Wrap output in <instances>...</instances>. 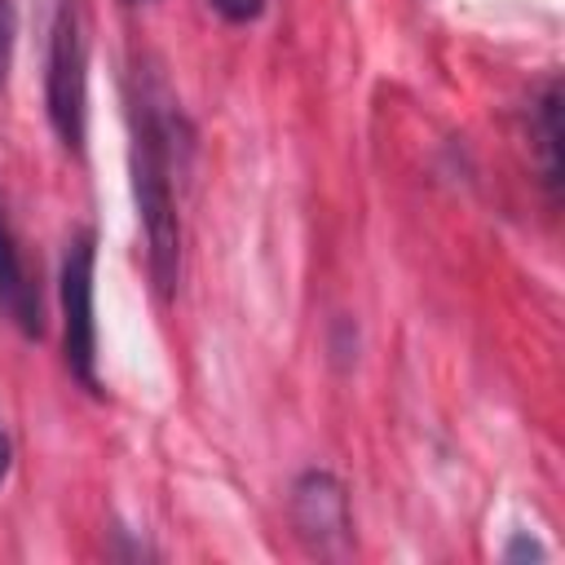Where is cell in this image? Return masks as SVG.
<instances>
[{
	"instance_id": "1",
	"label": "cell",
	"mask_w": 565,
	"mask_h": 565,
	"mask_svg": "<svg viewBox=\"0 0 565 565\" xmlns=\"http://www.w3.org/2000/svg\"><path fill=\"white\" fill-rule=\"evenodd\" d=\"M132 194L137 216L146 230V260L159 296L177 291L181 278V216H177V190H172V128L163 110L150 106V97L132 110Z\"/></svg>"
},
{
	"instance_id": "2",
	"label": "cell",
	"mask_w": 565,
	"mask_h": 565,
	"mask_svg": "<svg viewBox=\"0 0 565 565\" xmlns=\"http://www.w3.org/2000/svg\"><path fill=\"white\" fill-rule=\"evenodd\" d=\"M44 106L57 141L79 154L84 150V124H88V44L79 26L75 0L57 4L53 31H49V71H44Z\"/></svg>"
},
{
	"instance_id": "3",
	"label": "cell",
	"mask_w": 565,
	"mask_h": 565,
	"mask_svg": "<svg viewBox=\"0 0 565 565\" xmlns=\"http://www.w3.org/2000/svg\"><path fill=\"white\" fill-rule=\"evenodd\" d=\"M93 278H97V238H93V230H84L66 243V256H62V353H66V371L88 393H102Z\"/></svg>"
},
{
	"instance_id": "4",
	"label": "cell",
	"mask_w": 565,
	"mask_h": 565,
	"mask_svg": "<svg viewBox=\"0 0 565 565\" xmlns=\"http://www.w3.org/2000/svg\"><path fill=\"white\" fill-rule=\"evenodd\" d=\"M291 521L300 530V539L322 552V556H340L349 547V499L344 486L331 472H305L291 486Z\"/></svg>"
},
{
	"instance_id": "5",
	"label": "cell",
	"mask_w": 565,
	"mask_h": 565,
	"mask_svg": "<svg viewBox=\"0 0 565 565\" xmlns=\"http://www.w3.org/2000/svg\"><path fill=\"white\" fill-rule=\"evenodd\" d=\"M0 318L13 322L26 340L44 335L40 291L26 278V265H22V252H18V238H13L9 221H4V212H0Z\"/></svg>"
},
{
	"instance_id": "6",
	"label": "cell",
	"mask_w": 565,
	"mask_h": 565,
	"mask_svg": "<svg viewBox=\"0 0 565 565\" xmlns=\"http://www.w3.org/2000/svg\"><path fill=\"white\" fill-rule=\"evenodd\" d=\"M556 115H561V84L556 79H547V88H543V97H539V150H543V181L556 190V181H561V159H556V150H561V128H556Z\"/></svg>"
},
{
	"instance_id": "7",
	"label": "cell",
	"mask_w": 565,
	"mask_h": 565,
	"mask_svg": "<svg viewBox=\"0 0 565 565\" xmlns=\"http://www.w3.org/2000/svg\"><path fill=\"white\" fill-rule=\"evenodd\" d=\"M13 35H18V13H13V0H0V88H4L9 66H13Z\"/></svg>"
},
{
	"instance_id": "8",
	"label": "cell",
	"mask_w": 565,
	"mask_h": 565,
	"mask_svg": "<svg viewBox=\"0 0 565 565\" xmlns=\"http://www.w3.org/2000/svg\"><path fill=\"white\" fill-rule=\"evenodd\" d=\"M225 22H234V26H247V22H256L260 13H265V0H207Z\"/></svg>"
},
{
	"instance_id": "9",
	"label": "cell",
	"mask_w": 565,
	"mask_h": 565,
	"mask_svg": "<svg viewBox=\"0 0 565 565\" xmlns=\"http://www.w3.org/2000/svg\"><path fill=\"white\" fill-rule=\"evenodd\" d=\"M503 556H508V561H521V556H543V547H539L534 539H516V543H512Z\"/></svg>"
},
{
	"instance_id": "10",
	"label": "cell",
	"mask_w": 565,
	"mask_h": 565,
	"mask_svg": "<svg viewBox=\"0 0 565 565\" xmlns=\"http://www.w3.org/2000/svg\"><path fill=\"white\" fill-rule=\"evenodd\" d=\"M9 468H13V441H9V433L0 428V486H4V477H9Z\"/></svg>"
},
{
	"instance_id": "11",
	"label": "cell",
	"mask_w": 565,
	"mask_h": 565,
	"mask_svg": "<svg viewBox=\"0 0 565 565\" xmlns=\"http://www.w3.org/2000/svg\"><path fill=\"white\" fill-rule=\"evenodd\" d=\"M128 4H146V0H128Z\"/></svg>"
}]
</instances>
